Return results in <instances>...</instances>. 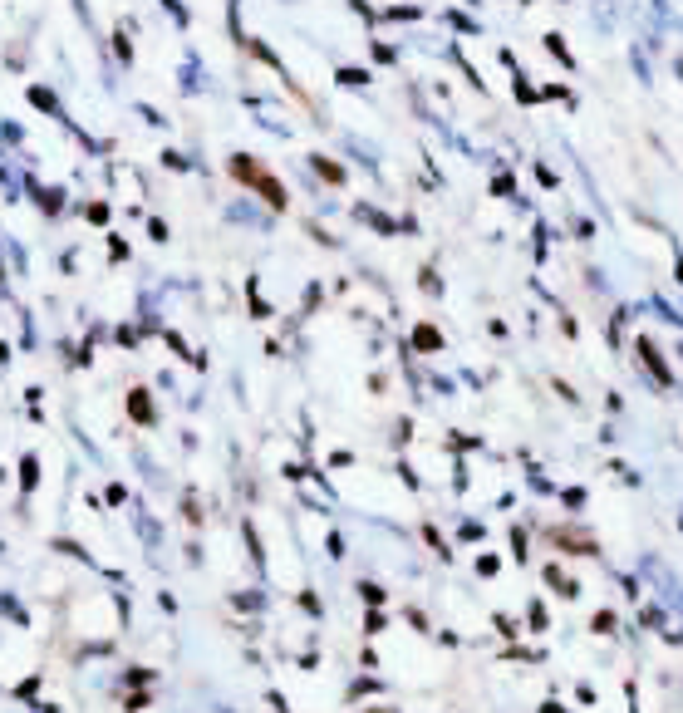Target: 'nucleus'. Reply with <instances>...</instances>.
Listing matches in <instances>:
<instances>
[{
  "label": "nucleus",
  "mask_w": 683,
  "mask_h": 713,
  "mask_svg": "<svg viewBox=\"0 0 683 713\" xmlns=\"http://www.w3.org/2000/svg\"><path fill=\"white\" fill-rule=\"evenodd\" d=\"M227 168H231V178L241 182V187H251V192H261L271 212H285V207H290V202H285V187H281V182H276V178H271V173H266V168H261L256 158H246V153H236V158H231Z\"/></svg>",
  "instance_id": "f257e3e1"
},
{
  "label": "nucleus",
  "mask_w": 683,
  "mask_h": 713,
  "mask_svg": "<svg viewBox=\"0 0 683 713\" xmlns=\"http://www.w3.org/2000/svg\"><path fill=\"white\" fill-rule=\"evenodd\" d=\"M639 355H644V364L654 369V379H659V384H669V379H674V374H669V364L659 359V350H654L649 340H639Z\"/></svg>",
  "instance_id": "f03ea898"
},
{
  "label": "nucleus",
  "mask_w": 683,
  "mask_h": 713,
  "mask_svg": "<svg viewBox=\"0 0 683 713\" xmlns=\"http://www.w3.org/2000/svg\"><path fill=\"white\" fill-rule=\"evenodd\" d=\"M413 345H418V350H438L443 340H438V330H428V325H423V330H413Z\"/></svg>",
  "instance_id": "7ed1b4c3"
},
{
  "label": "nucleus",
  "mask_w": 683,
  "mask_h": 713,
  "mask_svg": "<svg viewBox=\"0 0 683 713\" xmlns=\"http://www.w3.org/2000/svg\"><path fill=\"white\" fill-rule=\"evenodd\" d=\"M315 168H320V178H330V182H344V168H335L330 158H310Z\"/></svg>",
  "instance_id": "20e7f679"
},
{
  "label": "nucleus",
  "mask_w": 683,
  "mask_h": 713,
  "mask_svg": "<svg viewBox=\"0 0 683 713\" xmlns=\"http://www.w3.org/2000/svg\"><path fill=\"white\" fill-rule=\"evenodd\" d=\"M546 581H551V586H556V591H561V595H575V581H566V576H561L556 566L546 571Z\"/></svg>",
  "instance_id": "39448f33"
},
{
  "label": "nucleus",
  "mask_w": 683,
  "mask_h": 713,
  "mask_svg": "<svg viewBox=\"0 0 683 713\" xmlns=\"http://www.w3.org/2000/svg\"><path fill=\"white\" fill-rule=\"evenodd\" d=\"M546 45H551V55H556V60L570 64V50H566V40H561V35H546Z\"/></svg>",
  "instance_id": "423d86ee"
},
{
  "label": "nucleus",
  "mask_w": 683,
  "mask_h": 713,
  "mask_svg": "<svg viewBox=\"0 0 683 713\" xmlns=\"http://www.w3.org/2000/svg\"><path fill=\"white\" fill-rule=\"evenodd\" d=\"M133 414H138V418H153V409H148V399H143V394H133Z\"/></svg>",
  "instance_id": "0eeeda50"
}]
</instances>
